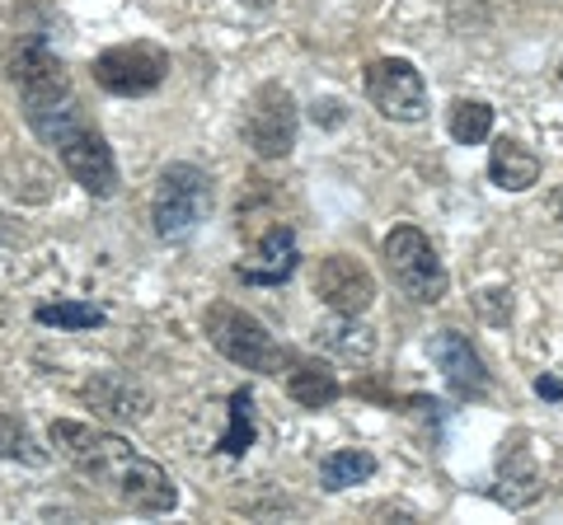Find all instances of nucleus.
<instances>
[{"instance_id":"nucleus-1","label":"nucleus","mask_w":563,"mask_h":525,"mask_svg":"<svg viewBox=\"0 0 563 525\" xmlns=\"http://www.w3.org/2000/svg\"><path fill=\"white\" fill-rule=\"evenodd\" d=\"M211 216V174L198 165H169L155 183L151 198V225L155 235L179 244Z\"/></svg>"},{"instance_id":"nucleus-2","label":"nucleus","mask_w":563,"mask_h":525,"mask_svg":"<svg viewBox=\"0 0 563 525\" xmlns=\"http://www.w3.org/2000/svg\"><path fill=\"white\" fill-rule=\"evenodd\" d=\"M380 254H385V268H390L395 287L409 295V301H418V305H437V301L446 295V287H451L446 262L437 258L432 239L422 235L418 225H395V231L385 235Z\"/></svg>"},{"instance_id":"nucleus-3","label":"nucleus","mask_w":563,"mask_h":525,"mask_svg":"<svg viewBox=\"0 0 563 525\" xmlns=\"http://www.w3.org/2000/svg\"><path fill=\"white\" fill-rule=\"evenodd\" d=\"M47 442L62 450L66 465H76L85 479L95 483H109L118 488V479L128 474V465L136 460L132 442H122L118 432H103V427H90V423H70V417H57L47 427Z\"/></svg>"},{"instance_id":"nucleus-4","label":"nucleus","mask_w":563,"mask_h":525,"mask_svg":"<svg viewBox=\"0 0 563 525\" xmlns=\"http://www.w3.org/2000/svg\"><path fill=\"white\" fill-rule=\"evenodd\" d=\"M207 338L225 361L244 366V371H258V376H277L282 361H291V353L263 328V320H254V314H244L235 305H211Z\"/></svg>"},{"instance_id":"nucleus-5","label":"nucleus","mask_w":563,"mask_h":525,"mask_svg":"<svg viewBox=\"0 0 563 525\" xmlns=\"http://www.w3.org/2000/svg\"><path fill=\"white\" fill-rule=\"evenodd\" d=\"M296 127H301V113L287 85H258L244 109V146L258 160H287L296 150Z\"/></svg>"},{"instance_id":"nucleus-6","label":"nucleus","mask_w":563,"mask_h":525,"mask_svg":"<svg viewBox=\"0 0 563 525\" xmlns=\"http://www.w3.org/2000/svg\"><path fill=\"white\" fill-rule=\"evenodd\" d=\"M90 76L99 90H109L118 99H141V94H155L169 76V52H161L155 43H122L99 52Z\"/></svg>"},{"instance_id":"nucleus-7","label":"nucleus","mask_w":563,"mask_h":525,"mask_svg":"<svg viewBox=\"0 0 563 525\" xmlns=\"http://www.w3.org/2000/svg\"><path fill=\"white\" fill-rule=\"evenodd\" d=\"M47 146L62 155V169L85 192H90V198H113V192H118V160H113L109 142H103V136L85 118L70 122L66 132H57Z\"/></svg>"},{"instance_id":"nucleus-8","label":"nucleus","mask_w":563,"mask_h":525,"mask_svg":"<svg viewBox=\"0 0 563 525\" xmlns=\"http://www.w3.org/2000/svg\"><path fill=\"white\" fill-rule=\"evenodd\" d=\"M366 99L380 118L395 122H422L428 118V85L422 71L404 57H376L366 66Z\"/></svg>"},{"instance_id":"nucleus-9","label":"nucleus","mask_w":563,"mask_h":525,"mask_svg":"<svg viewBox=\"0 0 563 525\" xmlns=\"http://www.w3.org/2000/svg\"><path fill=\"white\" fill-rule=\"evenodd\" d=\"M314 295L333 310V314H366L376 301V282L352 254H329L314 268Z\"/></svg>"},{"instance_id":"nucleus-10","label":"nucleus","mask_w":563,"mask_h":525,"mask_svg":"<svg viewBox=\"0 0 563 525\" xmlns=\"http://www.w3.org/2000/svg\"><path fill=\"white\" fill-rule=\"evenodd\" d=\"M428 357L442 366L446 384L461 399H484L488 394V371H484V357L470 347L465 334H455V328H442V334L428 338Z\"/></svg>"},{"instance_id":"nucleus-11","label":"nucleus","mask_w":563,"mask_h":525,"mask_svg":"<svg viewBox=\"0 0 563 525\" xmlns=\"http://www.w3.org/2000/svg\"><path fill=\"white\" fill-rule=\"evenodd\" d=\"M296 262H301L296 231H291V225H273V231L258 239V254L244 258L235 268V277H240V282H250V287H282L296 272Z\"/></svg>"},{"instance_id":"nucleus-12","label":"nucleus","mask_w":563,"mask_h":525,"mask_svg":"<svg viewBox=\"0 0 563 525\" xmlns=\"http://www.w3.org/2000/svg\"><path fill=\"white\" fill-rule=\"evenodd\" d=\"M80 394H85V404H95V413L113 417V423H136V417H146V409H151L146 390H141L132 376H122V371L95 376Z\"/></svg>"},{"instance_id":"nucleus-13","label":"nucleus","mask_w":563,"mask_h":525,"mask_svg":"<svg viewBox=\"0 0 563 525\" xmlns=\"http://www.w3.org/2000/svg\"><path fill=\"white\" fill-rule=\"evenodd\" d=\"M488 179L498 183L503 192H526L540 183V155L526 150L521 142H512V136H503L498 146L488 150Z\"/></svg>"},{"instance_id":"nucleus-14","label":"nucleus","mask_w":563,"mask_h":525,"mask_svg":"<svg viewBox=\"0 0 563 525\" xmlns=\"http://www.w3.org/2000/svg\"><path fill=\"white\" fill-rule=\"evenodd\" d=\"M314 338H320L324 353L343 357V361H372L376 357V334L366 328L357 314H333V320H324L320 328H314Z\"/></svg>"},{"instance_id":"nucleus-15","label":"nucleus","mask_w":563,"mask_h":525,"mask_svg":"<svg viewBox=\"0 0 563 525\" xmlns=\"http://www.w3.org/2000/svg\"><path fill=\"white\" fill-rule=\"evenodd\" d=\"M287 394H291L301 409H329L333 399L343 394V384H339V376L329 371V361L296 357V361H291V376H287Z\"/></svg>"},{"instance_id":"nucleus-16","label":"nucleus","mask_w":563,"mask_h":525,"mask_svg":"<svg viewBox=\"0 0 563 525\" xmlns=\"http://www.w3.org/2000/svg\"><path fill=\"white\" fill-rule=\"evenodd\" d=\"M498 479L507 483V488H503L507 506H526V502L540 498V469H536V460H531V455H526L521 446H507V450H503Z\"/></svg>"},{"instance_id":"nucleus-17","label":"nucleus","mask_w":563,"mask_h":525,"mask_svg":"<svg viewBox=\"0 0 563 525\" xmlns=\"http://www.w3.org/2000/svg\"><path fill=\"white\" fill-rule=\"evenodd\" d=\"M376 474V455L366 450H333L320 460V483L329 488V493H343V488L352 483H366Z\"/></svg>"},{"instance_id":"nucleus-18","label":"nucleus","mask_w":563,"mask_h":525,"mask_svg":"<svg viewBox=\"0 0 563 525\" xmlns=\"http://www.w3.org/2000/svg\"><path fill=\"white\" fill-rule=\"evenodd\" d=\"M446 127H451V136L461 146H479V142H488V132H493V109L484 99H455Z\"/></svg>"},{"instance_id":"nucleus-19","label":"nucleus","mask_w":563,"mask_h":525,"mask_svg":"<svg viewBox=\"0 0 563 525\" xmlns=\"http://www.w3.org/2000/svg\"><path fill=\"white\" fill-rule=\"evenodd\" d=\"M33 320L47 324V328H70V334H80V328H99L103 324V310L99 305H80V301H57V305H38L33 310Z\"/></svg>"},{"instance_id":"nucleus-20","label":"nucleus","mask_w":563,"mask_h":525,"mask_svg":"<svg viewBox=\"0 0 563 525\" xmlns=\"http://www.w3.org/2000/svg\"><path fill=\"white\" fill-rule=\"evenodd\" d=\"M254 446V394L250 390H235L231 394V427L221 436V450L225 455H244Z\"/></svg>"},{"instance_id":"nucleus-21","label":"nucleus","mask_w":563,"mask_h":525,"mask_svg":"<svg viewBox=\"0 0 563 525\" xmlns=\"http://www.w3.org/2000/svg\"><path fill=\"white\" fill-rule=\"evenodd\" d=\"M0 455L5 460H24V465H47V450L33 442L29 427L14 413H0Z\"/></svg>"},{"instance_id":"nucleus-22","label":"nucleus","mask_w":563,"mask_h":525,"mask_svg":"<svg viewBox=\"0 0 563 525\" xmlns=\"http://www.w3.org/2000/svg\"><path fill=\"white\" fill-rule=\"evenodd\" d=\"M536 394H540V399H563V380H559V376H540V380H536Z\"/></svg>"},{"instance_id":"nucleus-23","label":"nucleus","mask_w":563,"mask_h":525,"mask_svg":"<svg viewBox=\"0 0 563 525\" xmlns=\"http://www.w3.org/2000/svg\"><path fill=\"white\" fill-rule=\"evenodd\" d=\"M240 5H250V10H268V5H277V0H240Z\"/></svg>"},{"instance_id":"nucleus-24","label":"nucleus","mask_w":563,"mask_h":525,"mask_svg":"<svg viewBox=\"0 0 563 525\" xmlns=\"http://www.w3.org/2000/svg\"><path fill=\"white\" fill-rule=\"evenodd\" d=\"M0 221H5V216H0ZM0 239H14V231H10V225H0Z\"/></svg>"},{"instance_id":"nucleus-25","label":"nucleus","mask_w":563,"mask_h":525,"mask_svg":"<svg viewBox=\"0 0 563 525\" xmlns=\"http://www.w3.org/2000/svg\"><path fill=\"white\" fill-rule=\"evenodd\" d=\"M559 221H563V192H559Z\"/></svg>"},{"instance_id":"nucleus-26","label":"nucleus","mask_w":563,"mask_h":525,"mask_svg":"<svg viewBox=\"0 0 563 525\" xmlns=\"http://www.w3.org/2000/svg\"><path fill=\"white\" fill-rule=\"evenodd\" d=\"M559 80H563V66H559Z\"/></svg>"}]
</instances>
